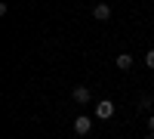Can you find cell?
Returning a JSON list of instances; mask_svg holds the SVG:
<instances>
[{
  "label": "cell",
  "mask_w": 154,
  "mask_h": 139,
  "mask_svg": "<svg viewBox=\"0 0 154 139\" xmlns=\"http://www.w3.org/2000/svg\"><path fill=\"white\" fill-rule=\"evenodd\" d=\"M89 130H93V118H89V115L74 118V133H77V136H86Z\"/></svg>",
  "instance_id": "obj_1"
},
{
  "label": "cell",
  "mask_w": 154,
  "mask_h": 139,
  "mask_svg": "<svg viewBox=\"0 0 154 139\" xmlns=\"http://www.w3.org/2000/svg\"><path fill=\"white\" fill-rule=\"evenodd\" d=\"M71 99H74L77 105H86L89 99H93V93H89V87H83V84H80V87H74V90H71Z\"/></svg>",
  "instance_id": "obj_2"
},
{
  "label": "cell",
  "mask_w": 154,
  "mask_h": 139,
  "mask_svg": "<svg viewBox=\"0 0 154 139\" xmlns=\"http://www.w3.org/2000/svg\"><path fill=\"white\" fill-rule=\"evenodd\" d=\"M111 115H114V102H111V99H102V102L96 105V118L99 121H108Z\"/></svg>",
  "instance_id": "obj_3"
},
{
  "label": "cell",
  "mask_w": 154,
  "mask_h": 139,
  "mask_svg": "<svg viewBox=\"0 0 154 139\" xmlns=\"http://www.w3.org/2000/svg\"><path fill=\"white\" fill-rule=\"evenodd\" d=\"M93 19H96V22H108V19H111V6H108V3H96V6H93Z\"/></svg>",
  "instance_id": "obj_4"
},
{
  "label": "cell",
  "mask_w": 154,
  "mask_h": 139,
  "mask_svg": "<svg viewBox=\"0 0 154 139\" xmlns=\"http://www.w3.org/2000/svg\"><path fill=\"white\" fill-rule=\"evenodd\" d=\"M117 68L120 71H130L133 68V56L130 53H117Z\"/></svg>",
  "instance_id": "obj_5"
},
{
  "label": "cell",
  "mask_w": 154,
  "mask_h": 139,
  "mask_svg": "<svg viewBox=\"0 0 154 139\" xmlns=\"http://www.w3.org/2000/svg\"><path fill=\"white\" fill-rule=\"evenodd\" d=\"M151 102H154V96H148V93L139 96V108H151Z\"/></svg>",
  "instance_id": "obj_6"
},
{
  "label": "cell",
  "mask_w": 154,
  "mask_h": 139,
  "mask_svg": "<svg viewBox=\"0 0 154 139\" xmlns=\"http://www.w3.org/2000/svg\"><path fill=\"white\" fill-rule=\"evenodd\" d=\"M145 65L154 68V49H148V53H145Z\"/></svg>",
  "instance_id": "obj_7"
},
{
  "label": "cell",
  "mask_w": 154,
  "mask_h": 139,
  "mask_svg": "<svg viewBox=\"0 0 154 139\" xmlns=\"http://www.w3.org/2000/svg\"><path fill=\"white\" fill-rule=\"evenodd\" d=\"M145 124H148V130H151V133H154V115H151V118H148V121H145Z\"/></svg>",
  "instance_id": "obj_8"
},
{
  "label": "cell",
  "mask_w": 154,
  "mask_h": 139,
  "mask_svg": "<svg viewBox=\"0 0 154 139\" xmlns=\"http://www.w3.org/2000/svg\"><path fill=\"white\" fill-rule=\"evenodd\" d=\"M145 139H154V133H148V136H145Z\"/></svg>",
  "instance_id": "obj_9"
}]
</instances>
